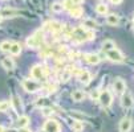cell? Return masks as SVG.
Listing matches in <instances>:
<instances>
[{"label":"cell","mask_w":134,"mask_h":132,"mask_svg":"<svg viewBox=\"0 0 134 132\" xmlns=\"http://www.w3.org/2000/svg\"><path fill=\"white\" fill-rule=\"evenodd\" d=\"M41 41H43V33H41V30H39V32H36L33 36L28 37L27 46L31 48V49H37L41 45Z\"/></svg>","instance_id":"cell-1"},{"label":"cell","mask_w":134,"mask_h":132,"mask_svg":"<svg viewBox=\"0 0 134 132\" xmlns=\"http://www.w3.org/2000/svg\"><path fill=\"white\" fill-rule=\"evenodd\" d=\"M98 102L101 103L102 107L108 108L111 106V102H113V97H111V94L109 90H104L100 92V97H98Z\"/></svg>","instance_id":"cell-2"},{"label":"cell","mask_w":134,"mask_h":132,"mask_svg":"<svg viewBox=\"0 0 134 132\" xmlns=\"http://www.w3.org/2000/svg\"><path fill=\"white\" fill-rule=\"evenodd\" d=\"M23 85V89L27 91V92H36L41 89V85L36 81H32V79H24L21 82Z\"/></svg>","instance_id":"cell-3"},{"label":"cell","mask_w":134,"mask_h":132,"mask_svg":"<svg viewBox=\"0 0 134 132\" xmlns=\"http://www.w3.org/2000/svg\"><path fill=\"white\" fill-rule=\"evenodd\" d=\"M106 57L111 62H124L125 61V55L118 49H111V50L106 52Z\"/></svg>","instance_id":"cell-4"},{"label":"cell","mask_w":134,"mask_h":132,"mask_svg":"<svg viewBox=\"0 0 134 132\" xmlns=\"http://www.w3.org/2000/svg\"><path fill=\"white\" fill-rule=\"evenodd\" d=\"M31 75L33 79H43L45 75V69L41 65H35L31 70Z\"/></svg>","instance_id":"cell-5"},{"label":"cell","mask_w":134,"mask_h":132,"mask_svg":"<svg viewBox=\"0 0 134 132\" xmlns=\"http://www.w3.org/2000/svg\"><path fill=\"white\" fill-rule=\"evenodd\" d=\"M113 87H114V90H116L117 94H124V92L126 91V83H125V81H124L122 78H120V77L114 79Z\"/></svg>","instance_id":"cell-6"},{"label":"cell","mask_w":134,"mask_h":132,"mask_svg":"<svg viewBox=\"0 0 134 132\" xmlns=\"http://www.w3.org/2000/svg\"><path fill=\"white\" fill-rule=\"evenodd\" d=\"M44 131L45 132H60V124L56 120L51 119L44 124Z\"/></svg>","instance_id":"cell-7"},{"label":"cell","mask_w":134,"mask_h":132,"mask_svg":"<svg viewBox=\"0 0 134 132\" xmlns=\"http://www.w3.org/2000/svg\"><path fill=\"white\" fill-rule=\"evenodd\" d=\"M121 104L124 108H130L133 104H134V100H133V95L130 92H124L122 95V99H121Z\"/></svg>","instance_id":"cell-8"},{"label":"cell","mask_w":134,"mask_h":132,"mask_svg":"<svg viewBox=\"0 0 134 132\" xmlns=\"http://www.w3.org/2000/svg\"><path fill=\"white\" fill-rule=\"evenodd\" d=\"M84 58H85V61H86L89 65H97V64H100V61H101L100 55H98V54H94V53H88V54H85Z\"/></svg>","instance_id":"cell-9"},{"label":"cell","mask_w":134,"mask_h":132,"mask_svg":"<svg viewBox=\"0 0 134 132\" xmlns=\"http://www.w3.org/2000/svg\"><path fill=\"white\" fill-rule=\"evenodd\" d=\"M45 29H48V30H51V32L54 33V32L61 30V29H63V25H61V23H59V21L52 20V21H49V23L45 24Z\"/></svg>","instance_id":"cell-10"},{"label":"cell","mask_w":134,"mask_h":132,"mask_svg":"<svg viewBox=\"0 0 134 132\" xmlns=\"http://www.w3.org/2000/svg\"><path fill=\"white\" fill-rule=\"evenodd\" d=\"M120 20H121L120 16L116 15V13H110V15L106 16V24L110 25V27H117L120 24Z\"/></svg>","instance_id":"cell-11"},{"label":"cell","mask_w":134,"mask_h":132,"mask_svg":"<svg viewBox=\"0 0 134 132\" xmlns=\"http://www.w3.org/2000/svg\"><path fill=\"white\" fill-rule=\"evenodd\" d=\"M131 119L130 118H124L120 122V132H129L131 128Z\"/></svg>","instance_id":"cell-12"},{"label":"cell","mask_w":134,"mask_h":132,"mask_svg":"<svg viewBox=\"0 0 134 132\" xmlns=\"http://www.w3.org/2000/svg\"><path fill=\"white\" fill-rule=\"evenodd\" d=\"M90 79H92V75H90V73L88 70H80L79 71V81L80 82L86 85V83L90 82Z\"/></svg>","instance_id":"cell-13"},{"label":"cell","mask_w":134,"mask_h":132,"mask_svg":"<svg viewBox=\"0 0 134 132\" xmlns=\"http://www.w3.org/2000/svg\"><path fill=\"white\" fill-rule=\"evenodd\" d=\"M20 12H19L17 9H15V8H4V9L0 11V16H2L3 18L4 17H15Z\"/></svg>","instance_id":"cell-14"},{"label":"cell","mask_w":134,"mask_h":132,"mask_svg":"<svg viewBox=\"0 0 134 132\" xmlns=\"http://www.w3.org/2000/svg\"><path fill=\"white\" fill-rule=\"evenodd\" d=\"M69 15L72 16V17H74V18H80L82 15H84V9L81 8V7H73L72 9H69Z\"/></svg>","instance_id":"cell-15"},{"label":"cell","mask_w":134,"mask_h":132,"mask_svg":"<svg viewBox=\"0 0 134 132\" xmlns=\"http://www.w3.org/2000/svg\"><path fill=\"white\" fill-rule=\"evenodd\" d=\"M2 66L5 69V70H12L15 67V61L9 57H5L2 60Z\"/></svg>","instance_id":"cell-16"},{"label":"cell","mask_w":134,"mask_h":132,"mask_svg":"<svg viewBox=\"0 0 134 132\" xmlns=\"http://www.w3.org/2000/svg\"><path fill=\"white\" fill-rule=\"evenodd\" d=\"M84 98H85V92L82 90H74L72 92V99L74 102H81L84 100Z\"/></svg>","instance_id":"cell-17"},{"label":"cell","mask_w":134,"mask_h":132,"mask_svg":"<svg viewBox=\"0 0 134 132\" xmlns=\"http://www.w3.org/2000/svg\"><path fill=\"white\" fill-rule=\"evenodd\" d=\"M82 27H85V28H88L89 30H92V29H96L98 27V24L96 23L93 18H85V20L82 21Z\"/></svg>","instance_id":"cell-18"},{"label":"cell","mask_w":134,"mask_h":132,"mask_svg":"<svg viewBox=\"0 0 134 132\" xmlns=\"http://www.w3.org/2000/svg\"><path fill=\"white\" fill-rule=\"evenodd\" d=\"M9 53H11L12 55H19V54L21 53V44H19V42H12V44H11Z\"/></svg>","instance_id":"cell-19"},{"label":"cell","mask_w":134,"mask_h":132,"mask_svg":"<svg viewBox=\"0 0 134 132\" xmlns=\"http://www.w3.org/2000/svg\"><path fill=\"white\" fill-rule=\"evenodd\" d=\"M11 104H12V107H13V110H15L16 112H20L21 108H23V106H21V100H20V98H19V97H13Z\"/></svg>","instance_id":"cell-20"},{"label":"cell","mask_w":134,"mask_h":132,"mask_svg":"<svg viewBox=\"0 0 134 132\" xmlns=\"http://www.w3.org/2000/svg\"><path fill=\"white\" fill-rule=\"evenodd\" d=\"M111 49H116V44H114V41L113 40H105L102 42V50L106 53V52H109Z\"/></svg>","instance_id":"cell-21"},{"label":"cell","mask_w":134,"mask_h":132,"mask_svg":"<svg viewBox=\"0 0 134 132\" xmlns=\"http://www.w3.org/2000/svg\"><path fill=\"white\" fill-rule=\"evenodd\" d=\"M28 124H29V118H28L27 115L19 116V119H17V125H19V128H25Z\"/></svg>","instance_id":"cell-22"},{"label":"cell","mask_w":134,"mask_h":132,"mask_svg":"<svg viewBox=\"0 0 134 132\" xmlns=\"http://www.w3.org/2000/svg\"><path fill=\"white\" fill-rule=\"evenodd\" d=\"M11 41H8V40H4V41H2L0 42V50L2 52H4V53H9V49H11Z\"/></svg>","instance_id":"cell-23"},{"label":"cell","mask_w":134,"mask_h":132,"mask_svg":"<svg viewBox=\"0 0 134 132\" xmlns=\"http://www.w3.org/2000/svg\"><path fill=\"white\" fill-rule=\"evenodd\" d=\"M96 12H97L98 15H106L108 13V5L106 4H97L96 5Z\"/></svg>","instance_id":"cell-24"},{"label":"cell","mask_w":134,"mask_h":132,"mask_svg":"<svg viewBox=\"0 0 134 132\" xmlns=\"http://www.w3.org/2000/svg\"><path fill=\"white\" fill-rule=\"evenodd\" d=\"M72 128H73V131H76V132H81V131L84 129V124H82L80 120H73Z\"/></svg>","instance_id":"cell-25"},{"label":"cell","mask_w":134,"mask_h":132,"mask_svg":"<svg viewBox=\"0 0 134 132\" xmlns=\"http://www.w3.org/2000/svg\"><path fill=\"white\" fill-rule=\"evenodd\" d=\"M70 77H72V71H70V70H63L61 77H60V81H63V82H68V81L70 79Z\"/></svg>","instance_id":"cell-26"},{"label":"cell","mask_w":134,"mask_h":132,"mask_svg":"<svg viewBox=\"0 0 134 132\" xmlns=\"http://www.w3.org/2000/svg\"><path fill=\"white\" fill-rule=\"evenodd\" d=\"M51 9H52L53 12H56V13H60V12L64 11V7H63L61 3H53V4L51 5Z\"/></svg>","instance_id":"cell-27"},{"label":"cell","mask_w":134,"mask_h":132,"mask_svg":"<svg viewBox=\"0 0 134 132\" xmlns=\"http://www.w3.org/2000/svg\"><path fill=\"white\" fill-rule=\"evenodd\" d=\"M53 108L52 107H44L43 108V115L44 116H51V115H53Z\"/></svg>","instance_id":"cell-28"},{"label":"cell","mask_w":134,"mask_h":132,"mask_svg":"<svg viewBox=\"0 0 134 132\" xmlns=\"http://www.w3.org/2000/svg\"><path fill=\"white\" fill-rule=\"evenodd\" d=\"M63 7H64V9H72L73 7H74V4L72 3V0H64V3H63Z\"/></svg>","instance_id":"cell-29"},{"label":"cell","mask_w":134,"mask_h":132,"mask_svg":"<svg viewBox=\"0 0 134 132\" xmlns=\"http://www.w3.org/2000/svg\"><path fill=\"white\" fill-rule=\"evenodd\" d=\"M44 90H45V92H47V94L54 92V91H56V85H48V86H47Z\"/></svg>","instance_id":"cell-30"},{"label":"cell","mask_w":134,"mask_h":132,"mask_svg":"<svg viewBox=\"0 0 134 132\" xmlns=\"http://www.w3.org/2000/svg\"><path fill=\"white\" fill-rule=\"evenodd\" d=\"M8 108H9L8 102H0V111H7Z\"/></svg>","instance_id":"cell-31"},{"label":"cell","mask_w":134,"mask_h":132,"mask_svg":"<svg viewBox=\"0 0 134 132\" xmlns=\"http://www.w3.org/2000/svg\"><path fill=\"white\" fill-rule=\"evenodd\" d=\"M90 97H92V99H94V100H98L100 91H98V90H93V91H92V94H90Z\"/></svg>","instance_id":"cell-32"},{"label":"cell","mask_w":134,"mask_h":132,"mask_svg":"<svg viewBox=\"0 0 134 132\" xmlns=\"http://www.w3.org/2000/svg\"><path fill=\"white\" fill-rule=\"evenodd\" d=\"M85 2V0H72V3L73 4H76V5H79V4H82Z\"/></svg>","instance_id":"cell-33"},{"label":"cell","mask_w":134,"mask_h":132,"mask_svg":"<svg viewBox=\"0 0 134 132\" xmlns=\"http://www.w3.org/2000/svg\"><path fill=\"white\" fill-rule=\"evenodd\" d=\"M121 2H122V0H110V3H111V4H120Z\"/></svg>","instance_id":"cell-34"},{"label":"cell","mask_w":134,"mask_h":132,"mask_svg":"<svg viewBox=\"0 0 134 132\" xmlns=\"http://www.w3.org/2000/svg\"><path fill=\"white\" fill-rule=\"evenodd\" d=\"M19 132H31V129L29 128H20V131Z\"/></svg>","instance_id":"cell-35"},{"label":"cell","mask_w":134,"mask_h":132,"mask_svg":"<svg viewBox=\"0 0 134 132\" xmlns=\"http://www.w3.org/2000/svg\"><path fill=\"white\" fill-rule=\"evenodd\" d=\"M0 132H5V128H4V125H0Z\"/></svg>","instance_id":"cell-36"},{"label":"cell","mask_w":134,"mask_h":132,"mask_svg":"<svg viewBox=\"0 0 134 132\" xmlns=\"http://www.w3.org/2000/svg\"><path fill=\"white\" fill-rule=\"evenodd\" d=\"M7 132H17V131H16V129H13V128H11V129H8Z\"/></svg>","instance_id":"cell-37"},{"label":"cell","mask_w":134,"mask_h":132,"mask_svg":"<svg viewBox=\"0 0 134 132\" xmlns=\"http://www.w3.org/2000/svg\"><path fill=\"white\" fill-rule=\"evenodd\" d=\"M2 20H3V17H2V16H0V23H2Z\"/></svg>","instance_id":"cell-38"}]
</instances>
